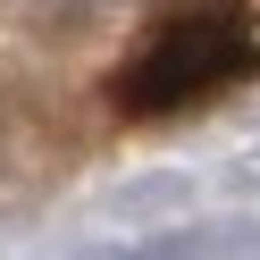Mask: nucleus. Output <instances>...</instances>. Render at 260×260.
Instances as JSON below:
<instances>
[{
    "instance_id": "obj_1",
    "label": "nucleus",
    "mask_w": 260,
    "mask_h": 260,
    "mask_svg": "<svg viewBox=\"0 0 260 260\" xmlns=\"http://www.w3.org/2000/svg\"><path fill=\"white\" fill-rule=\"evenodd\" d=\"M252 51H260V34L243 25V9H226V0L185 9V17H168L151 42H143V59L118 76V101L143 109V118L185 109V101H202V92L235 84V76L252 68Z\"/></svg>"
}]
</instances>
